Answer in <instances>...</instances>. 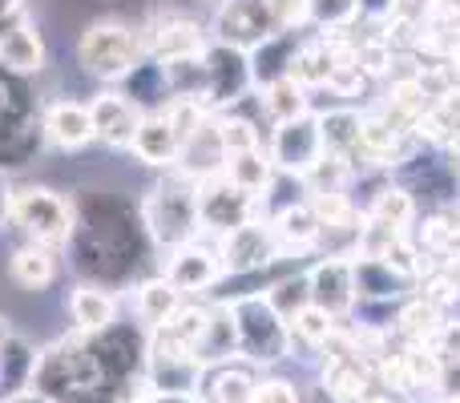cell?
I'll list each match as a JSON object with an SVG mask.
<instances>
[{"label": "cell", "mask_w": 460, "mask_h": 403, "mask_svg": "<svg viewBox=\"0 0 460 403\" xmlns=\"http://www.w3.org/2000/svg\"><path fill=\"white\" fill-rule=\"evenodd\" d=\"M437 8L445 16H460V0H437Z\"/></svg>", "instance_id": "bcb514c9"}, {"label": "cell", "mask_w": 460, "mask_h": 403, "mask_svg": "<svg viewBox=\"0 0 460 403\" xmlns=\"http://www.w3.org/2000/svg\"><path fill=\"white\" fill-rule=\"evenodd\" d=\"M275 32H279V21L267 0H226L215 16V37L230 48H243V53L259 48Z\"/></svg>", "instance_id": "ba28073f"}, {"label": "cell", "mask_w": 460, "mask_h": 403, "mask_svg": "<svg viewBox=\"0 0 460 403\" xmlns=\"http://www.w3.org/2000/svg\"><path fill=\"white\" fill-rule=\"evenodd\" d=\"M356 13H359V0H311L307 4V21L323 24V29H343Z\"/></svg>", "instance_id": "d590c367"}, {"label": "cell", "mask_w": 460, "mask_h": 403, "mask_svg": "<svg viewBox=\"0 0 460 403\" xmlns=\"http://www.w3.org/2000/svg\"><path fill=\"white\" fill-rule=\"evenodd\" d=\"M4 403H57V399H49L45 391H37V388H32V391L24 388V391H16V396H8Z\"/></svg>", "instance_id": "7bdbcfd3"}, {"label": "cell", "mask_w": 460, "mask_h": 403, "mask_svg": "<svg viewBox=\"0 0 460 403\" xmlns=\"http://www.w3.org/2000/svg\"><path fill=\"white\" fill-rule=\"evenodd\" d=\"M150 45H154V57L158 61H182V57H202L207 40H202V29L190 21H162L154 24L150 32Z\"/></svg>", "instance_id": "d6986e66"}, {"label": "cell", "mask_w": 460, "mask_h": 403, "mask_svg": "<svg viewBox=\"0 0 460 403\" xmlns=\"http://www.w3.org/2000/svg\"><path fill=\"white\" fill-rule=\"evenodd\" d=\"M251 403H303L299 388L291 380H279V375H267V380H254Z\"/></svg>", "instance_id": "8d00e7d4"}, {"label": "cell", "mask_w": 460, "mask_h": 403, "mask_svg": "<svg viewBox=\"0 0 460 403\" xmlns=\"http://www.w3.org/2000/svg\"><path fill=\"white\" fill-rule=\"evenodd\" d=\"M166 278L182 294L207 291L210 283H218V278H223V258H218V254H210V250H202V246H194V242H186V246H178V254L170 258Z\"/></svg>", "instance_id": "4fadbf2b"}, {"label": "cell", "mask_w": 460, "mask_h": 403, "mask_svg": "<svg viewBox=\"0 0 460 403\" xmlns=\"http://www.w3.org/2000/svg\"><path fill=\"white\" fill-rule=\"evenodd\" d=\"M77 53H81V65H85L93 77L121 81L126 73H134L137 57H142V40H137L134 29H126V24H118V21H97L85 29Z\"/></svg>", "instance_id": "3957f363"}, {"label": "cell", "mask_w": 460, "mask_h": 403, "mask_svg": "<svg viewBox=\"0 0 460 403\" xmlns=\"http://www.w3.org/2000/svg\"><path fill=\"white\" fill-rule=\"evenodd\" d=\"M356 403H396V399H392L388 391H376V396H372V391H367V396H359Z\"/></svg>", "instance_id": "f6af8a7d"}, {"label": "cell", "mask_w": 460, "mask_h": 403, "mask_svg": "<svg viewBox=\"0 0 460 403\" xmlns=\"http://www.w3.org/2000/svg\"><path fill=\"white\" fill-rule=\"evenodd\" d=\"M335 331H340V319H332L323 307H315V302H307V307L291 319V339H299L303 347H311V351H323Z\"/></svg>", "instance_id": "4316f807"}, {"label": "cell", "mask_w": 460, "mask_h": 403, "mask_svg": "<svg viewBox=\"0 0 460 403\" xmlns=\"http://www.w3.org/2000/svg\"><path fill=\"white\" fill-rule=\"evenodd\" d=\"M32 367H37L32 347L24 339H16V335H8V339L0 343V391H4V399L29 388V383H32Z\"/></svg>", "instance_id": "603a6c76"}, {"label": "cell", "mask_w": 460, "mask_h": 403, "mask_svg": "<svg viewBox=\"0 0 460 403\" xmlns=\"http://www.w3.org/2000/svg\"><path fill=\"white\" fill-rule=\"evenodd\" d=\"M8 270H13V278L24 286V291H40V286H49L57 275L53 254H49L45 246H24V250H16Z\"/></svg>", "instance_id": "83f0119b"}, {"label": "cell", "mask_w": 460, "mask_h": 403, "mask_svg": "<svg viewBox=\"0 0 460 403\" xmlns=\"http://www.w3.org/2000/svg\"><path fill=\"white\" fill-rule=\"evenodd\" d=\"M359 113L356 110H332L319 118V134H323V153L348 162L351 153H359Z\"/></svg>", "instance_id": "7402d4cb"}, {"label": "cell", "mask_w": 460, "mask_h": 403, "mask_svg": "<svg viewBox=\"0 0 460 403\" xmlns=\"http://www.w3.org/2000/svg\"><path fill=\"white\" fill-rule=\"evenodd\" d=\"M182 307V291H178L170 278H150V283L137 291V315H142V323L150 327H162L174 311Z\"/></svg>", "instance_id": "cb8c5ba5"}, {"label": "cell", "mask_w": 460, "mask_h": 403, "mask_svg": "<svg viewBox=\"0 0 460 403\" xmlns=\"http://www.w3.org/2000/svg\"><path fill=\"white\" fill-rule=\"evenodd\" d=\"M218 150L226 153H243V150H259V129L243 118H226L218 121Z\"/></svg>", "instance_id": "e575fe53"}, {"label": "cell", "mask_w": 460, "mask_h": 403, "mask_svg": "<svg viewBox=\"0 0 460 403\" xmlns=\"http://www.w3.org/2000/svg\"><path fill=\"white\" fill-rule=\"evenodd\" d=\"M0 65L13 73H32L45 65V45L32 29H16L0 40Z\"/></svg>", "instance_id": "484cf974"}, {"label": "cell", "mask_w": 460, "mask_h": 403, "mask_svg": "<svg viewBox=\"0 0 460 403\" xmlns=\"http://www.w3.org/2000/svg\"><path fill=\"white\" fill-rule=\"evenodd\" d=\"M267 302L287 319V323H291V319L311 302V278H307V275L283 278V283H275V286L267 291Z\"/></svg>", "instance_id": "1f68e13d"}, {"label": "cell", "mask_w": 460, "mask_h": 403, "mask_svg": "<svg viewBox=\"0 0 460 403\" xmlns=\"http://www.w3.org/2000/svg\"><path fill=\"white\" fill-rule=\"evenodd\" d=\"M396 145H400V129L392 126L388 118H364L359 121V153H364L367 162L396 158Z\"/></svg>", "instance_id": "4dcf8cb0"}, {"label": "cell", "mask_w": 460, "mask_h": 403, "mask_svg": "<svg viewBox=\"0 0 460 403\" xmlns=\"http://www.w3.org/2000/svg\"><path fill=\"white\" fill-rule=\"evenodd\" d=\"M295 53H299V40L291 29H279L270 40H262L259 48H251V81L254 85H275V81L291 77Z\"/></svg>", "instance_id": "e0dca14e"}, {"label": "cell", "mask_w": 460, "mask_h": 403, "mask_svg": "<svg viewBox=\"0 0 460 403\" xmlns=\"http://www.w3.org/2000/svg\"><path fill=\"white\" fill-rule=\"evenodd\" d=\"M8 218L16 226H24L37 246H57V242H69L73 234V210L61 194L53 190H21L8 198Z\"/></svg>", "instance_id": "5b68a950"}, {"label": "cell", "mask_w": 460, "mask_h": 403, "mask_svg": "<svg viewBox=\"0 0 460 403\" xmlns=\"http://www.w3.org/2000/svg\"><path fill=\"white\" fill-rule=\"evenodd\" d=\"M207 364L194 355L186 343L170 339V335L154 331L150 347H146V380L154 391H199Z\"/></svg>", "instance_id": "277c9868"}, {"label": "cell", "mask_w": 460, "mask_h": 403, "mask_svg": "<svg viewBox=\"0 0 460 403\" xmlns=\"http://www.w3.org/2000/svg\"><path fill=\"white\" fill-rule=\"evenodd\" d=\"M412 214H416V202L404 186H384L372 202V218L388 222V226H396V230H404L408 222H412Z\"/></svg>", "instance_id": "d6a6232c"}, {"label": "cell", "mask_w": 460, "mask_h": 403, "mask_svg": "<svg viewBox=\"0 0 460 403\" xmlns=\"http://www.w3.org/2000/svg\"><path fill=\"white\" fill-rule=\"evenodd\" d=\"M223 238L226 242H223V254H218L223 258V275H259L262 267H270L283 254L275 230L259 226V222H243V226Z\"/></svg>", "instance_id": "9c48e42d"}, {"label": "cell", "mask_w": 460, "mask_h": 403, "mask_svg": "<svg viewBox=\"0 0 460 403\" xmlns=\"http://www.w3.org/2000/svg\"><path fill=\"white\" fill-rule=\"evenodd\" d=\"M315 403H335V399H332V396H319V399H315Z\"/></svg>", "instance_id": "f907efd6"}, {"label": "cell", "mask_w": 460, "mask_h": 403, "mask_svg": "<svg viewBox=\"0 0 460 403\" xmlns=\"http://www.w3.org/2000/svg\"><path fill=\"white\" fill-rule=\"evenodd\" d=\"M234 327H238V359L246 364H283L295 351L291 323L270 307L262 294L234 299Z\"/></svg>", "instance_id": "6da1fadb"}, {"label": "cell", "mask_w": 460, "mask_h": 403, "mask_svg": "<svg viewBox=\"0 0 460 403\" xmlns=\"http://www.w3.org/2000/svg\"><path fill=\"white\" fill-rule=\"evenodd\" d=\"M323 158V134H319V113H299L291 121H279L270 137V162L287 174H311Z\"/></svg>", "instance_id": "52a82bcc"}, {"label": "cell", "mask_w": 460, "mask_h": 403, "mask_svg": "<svg viewBox=\"0 0 460 403\" xmlns=\"http://www.w3.org/2000/svg\"><path fill=\"white\" fill-rule=\"evenodd\" d=\"M89 113H93V126H97V137L110 145H129L137 134V126H142V113H137V105L129 101V97L121 93H105L97 97L93 105H89Z\"/></svg>", "instance_id": "5bb4252c"}, {"label": "cell", "mask_w": 460, "mask_h": 403, "mask_svg": "<svg viewBox=\"0 0 460 403\" xmlns=\"http://www.w3.org/2000/svg\"><path fill=\"white\" fill-rule=\"evenodd\" d=\"M311 278V302L323 307L332 319H343L356 311V275H351V262L343 254H327L323 262L307 270Z\"/></svg>", "instance_id": "30bf717a"}, {"label": "cell", "mask_w": 460, "mask_h": 403, "mask_svg": "<svg viewBox=\"0 0 460 403\" xmlns=\"http://www.w3.org/2000/svg\"><path fill=\"white\" fill-rule=\"evenodd\" d=\"M194 182L190 174H174L170 182H162L158 190L146 198L142 214H146V226L150 234L158 238L162 246H186L199 230V202H194Z\"/></svg>", "instance_id": "7a4b0ae2"}, {"label": "cell", "mask_w": 460, "mask_h": 403, "mask_svg": "<svg viewBox=\"0 0 460 403\" xmlns=\"http://www.w3.org/2000/svg\"><path fill=\"white\" fill-rule=\"evenodd\" d=\"M129 150H134L137 162H146V166H174L178 153H182V142H178V134H174V126H170L166 110L142 118V126H137Z\"/></svg>", "instance_id": "9a60e30c"}, {"label": "cell", "mask_w": 460, "mask_h": 403, "mask_svg": "<svg viewBox=\"0 0 460 403\" xmlns=\"http://www.w3.org/2000/svg\"><path fill=\"white\" fill-rule=\"evenodd\" d=\"M424 343L440 355V364H456L460 359V323H440Z\"/></svg>", "instance_id": "f35d334b"}, {"label": "cell", "mask_w": 460, "mask_h": 403, "mask_svg": "<svg viewBox=\"0 0 460 403\" xmlns=\"http://www.w3.org/2000/svg\"><path fill=\"white\" fill-rule=\"evenodd\" d=\"M270 230H275V238H279L283 250H307V246L319 242L323 222H319V214H315L311 202H295V206H287V210H279V218H275Z\"/></svg>", "instance_id": "ac0fdd59"}, {"label": "cell", "mask_w": 460, "mask_h": 403, "mask_svg": "<svg viewBox=\"0 0 460 403\" xmlns=\"http://www.w3.org/2000/svg\"><path fill=\"white\" fill-rule=\"evenodd\" d=\"M8 339V327H4V319H0V343H4Z\"/></svg>", "instance_id": "681fc988"}, {"label": "cell", "mask_w": 460, "mask_h": 403, "mask_svg": "<svg viewBox=\"0 0 460 403\" xmlns=\"http://www.w3.org/2000/svg\"><path fill=\"white\" fill-rule=\"evenodd\" d=\"M262 110H267V118L275 121V126L299 118V113H307V89L295 77L275 81V85H267V93H262Z\"/></svg>", "instance_id": "f1b7e54d"}, {"label": "cell", "mask_w": 460, "mask_h": 403, "mask_svg": "<svg viewBox=\"0 0 460 403\" xmlns=\"http://www.w3.org/2000/svg\"><path fill=\"white\" fill-rule=\"evenodd\" d=\"M359 13H396V0H359Z\"/></svg>", "instance_id": "ee69618b"}, {"label": "cell", "mask_w": 460, "mask_h": 403, "mask_svg": "<svg viewBox=\"0 0 460 403\" xmlns=\"http://www.w3.org/2000/svg\"><path fill=\"white\" fill-rule=\"evenodd\" d=\"M351 275H356L359 307H392V302L404 299V283H408V278L400 275V270H392L384 258L356 254V258H351Z\"/></svg>", "instance_id": "7c38bea8"}, {"label": "cell", "mask_w": 460, "mask_h": 403, "mask_svg": "<svg viewBox=\"0 0 460 403\" xmlns=\"http://www.w3.org/2000/svg\"><path fill=\"white\" fill-rule=\"evenodd\" d=\"M21 8V0H0V16H8V13H16Z\"/></svg>", "instance_id": "7dc6e473"}, {"label": "cell", "mask_w": 460, "mask_h": 403, "mask_svg": "<svg viewBox=\"0 0 460 403\" xmlns=\"http://www.w3.org/2000/svg\"><path fill=\"white\" fill-rule=\"evenodd\" d=\"M194 202H199V226L215 230V234H230L243 222H251V214H254V198L246 190H238L223 170L202 174Z\"/></svg>", "instance_id": "8992f818"}, {"label": "cell", "mask_w": 460, "mask_h": 403, "mask_svg": "<svg viewBox=\"0 0 460 403\" xmlns=\"http://www.w3.org/2000/svg\"><path fill=\"white\" fill-rule=\"evenodd\" d=\"M356 61H359V69H364V77H380V73H388L392 40H364V45L356 48Z\"/></svg>", "instance_id": "74e56055"}, {"label": "cell", "mask_w": 460, "mask_h": 403, "mask_svg": "<svg viewBox=\"0 0 460 403\" xmlns=\"http://www.w3.org/2000/svg\"><path fill=\"white\" fill-rule=\"evenodd\" d=\"M150 403H202L199 391H154Z\"/></svg>", "instance_id": "b9f144b4"}, {"label": "cell", "mask_w": 460, "mask_h": 403, "mask_svg": "<svg viewBox=\"0 0 460 403\" xmlns=\"http://www.w3.org/2000/svg\"><path fill=\"white\" fill-rule=\"evenodd\" d=\"M453 69H456V77H460V45L453 48Z\"/></svg>", "instance_id": "c3c4849f"}, {"label": "cell", "mask_w": 460, "mask_h": 403, "mask_svg": "<svg viewBox=\"0 0 460 403\" xmlns=\"http://www.w3.org/2000/svg\"><path fill=\"white\" fill-rule=\"evenodd\" d=\"M437 388H440V399H445V403H460V359H456V364L440 367Z\"/></svg>", "instance_id": "60d3db41"}, {"label": "cell", "mask_w": 460, "mask_h": 403, "mask_svg": "<svg viewBox=\"0 0 460 403\" xmlns=\"http://www.w3.org/2000/svg\"><path fill=\"white\" fill-rule=\"evenodd\" d=\"M332 65H335L332 45H299V53H295V65H291V77L299 81L303 89L327 85V81H332Z\"/></svg>", "instance_id": "f546056e"}, {"label": "cell", "mask_w": 460, "mask_h": 403, "mask_svg": "<svg viewBox=\"0 0 460 403\" xmlns=\"http://www.w3.org/2000/svg\"><path fill=\"white\" fill-rule=\"evenodd\" d=\"M69 311H73V323L89 335H102L113 327V315H118V302H113L110 291L102 286H77L69 299Z\"/></svg>", "instance_id": "ffe728a7"}, {"label": "cell", "mask_w": 460, "mask_h": 403, "mask_svg": "<svg viewBox=\"0 0 460 403\" xmlns=\"http://www.w3.org/2000/svg\"><path fill=\"white\" fill-rule=\"evenodd\" d=\"M437 319H440V307H437V302L416 299V302H408V307L396 315V327H400L404 335H412L416 343H424V339H429V335L440 327Z\"/></svg>", "instance_id": "836d02e7"}, {"label": "cell", "mask_w": 460, "mask_h": 403, "mask_svg": "<svg viewBox=\"0 0 460 403\" xmlns=\"http://www.w3.org/2000/svg\"><path fill=\"white\" fill-rule=\"evenodd\" d=\"M45 134L53 145L61 150H81L97 137V126H93V113L89 105H77V101H61L45 113Z\"/></svg>", "instance_id": "2e32d148"}, {"label": "cell", "mask_w": 460, "mask_h": 403, "mask_svg": "<svg viewBox=\"0 0 460 403\" xmlns=\"http://www.w3.org/2000/svg\"><path fill=\"white\" fill-rule=\"evenodd\" d=\"M251 57L243 48H230V45H218L215 53L207 57V97L215 105H226V101H238L243 89H251Z\"/></svg>", "instance_id": "8fae6325"}, {"label": "cell", "mask_w": 460, "mask_h": 403, "mask_svg": "<svg viewBox=\"0 0 460 403\" xmlns=\"http://www.w3.org/2000/svg\"><path fill=\"white\" fill-rule=\"evenodd\" d=\"M323 396H332L335 403H356L359 396H367V375H364V367H359L356 355L332 359V364H327Z\"/></svg>", "instance_id": "d4e9b609"}, {"label": "cell", "mask_w": 460, "mask_h": 403, "mask_svg": "<svg viewBox=\"0 0 460 403\" xmlns=\"http://www.w3.org/2000/svg\"><path fill=\"white\" fill-rule=\"evenodd\" d=\"M223 162H226L223 174L238 186V190L251 194V198H254V194H262V190H270V174H275V162H270V153L243 150V153H226Z\"/></svg>", "instance_id": "44dd1931"}, {"label": "cell", "mask_w": 460, "mask_h": 403, "mask_svg": "<svg viewBox=\"0 0 460 403\" xmlns=\"http://www.w3.org/2000/svg\"><path fill=\"white\" fill-rule=\"evenodd\" d=\"M270 13H275L279 29H299L303 21H307V4L311 0H267Z\"/></svg>", "instance_id": "ab89813d"}]
</instances>
